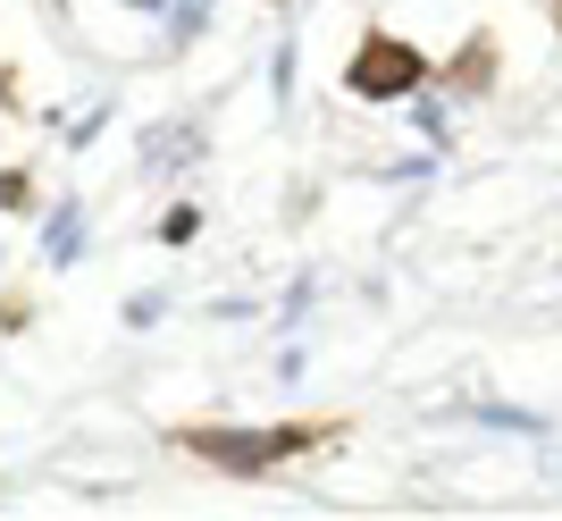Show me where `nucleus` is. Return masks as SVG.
<instances>
[{"label":"nucleus","mask_w":562,"mask_h":521,"mask_svg":"<svg viewBox=\"0 0 562 521\" xmlns=\"http://www.w3.org/2000/svg\"><path fill=\"white\" fill-rule=\"evenodd\" d=\"M34 320H43V303H34V295H18V286H0V345H9L18 329H34Z\"/></svg>","instance_id":"423d86ee"},{"label":"nucleus","mask_w":562,"mask_h":521,"mask_svg":"<svg viewBox=\"0 0 562 521\" xmlns=\"http://www.w3.org/2000/svg\"><path fill=\"white\" fill-rule=\"evenodd\" d=\"M546 18H554V34H562V0H546Z\"/></svg>","instance_id":"1a4fd4ad"},{"label":"nucleus","mask_w":562,"mask_h":521,"mask_svg":"<svg viewBox=\"0 0 562 521\" xmlns=\"http://www.w3.org/2000/svg\"><path fill=\"white\" fill-rule=\"evenodd\" d=\"M495 68H504V51H495V34H470L462 43V59H453V68H437V85H446V93H487L495 85Z\"/></svg>","instance_id":"7ed1b4c3"},{"label":"nucleus","mask_w":562,"mask_h":521,"mask_svg":"<svg viewBox=\"0 0 562 521\" xmlns=\"http://www.w3.org/2000/svg\"><path fill=\"white\" fill-rule=\"evenodd\" d=\"M43 253H50V269H68L76 253H85V202H59V211H50V236H43Z\"/></svg>","instance_id":"20e7f679"},{"label":"nucleus","mask_w":562,"mask_h":521,"mask_svg":"<svg viewBox=\"0 0 562 521\" xmlns=\"http://www.w3.org/2000/svg\"><path fill=\"white\" fill-rule=\"evenodd\" d=\"M177 454H193V463H211V472L227 479H278L294 472V463H311V454H328L352 437V412H303V421H269V429H227V421H177L160 429Z\"/></svg>","instance_id":"f257e3e1"},{"label":"nucleus","mask_w":562,"mask_h":521,"mask_svg":"<svg viewBox=\"0 0 562 521\" xmlns=\"http://www.w3.org/2000/svg\"><path fill=\"white\" fill-rule=\"evenodd\" d=\"M193 236H202V202H177L160 219V244H193Z\"/></svg>","instance_id":"0eeeda50"},{"label":"nucleus","mask_w":562,"mask_h":521,"mask_svg":"<svg viewBox=\"0 0 562 521\" xmlns=\"http://www.w3.org/2000/svg\"><path fill=\"white\" fill-rule=\"evenodd\" d=\"M420 85H437L428 51L403 43V34H386V25H370V34L352 43V59H345V93L352 101H412Z\"/></svg>","instance_id":"f03ea898"},{"label":"nucleus","mask_w":562,"mask_h":521,"mask_svg":"<svg viewBox=\"0 0 562 521\" xmlns=\"http://www.w3.org/2000/svg\"><path fill=\"white\" fill-rule=\"evenodd\" d=\"M18 110H25V85H18V68L0 59V119H18Z\"/></svg>","instance_id":"6e6552de"},{"label":"nucleus","mask_w":562,"mask_h":521,"mask_svg":"<svg viewBox=\"0 0 562 521\" xmlns=\"http://www.w3.org/2000/svg\"><path fill=\"white\" fill-rule=\"evenodd\" d=\"M34 202H43V186H34V168H0V211H9V219H25Z\"/></svg>","instance_id":"39448f33"}]
</instances>
